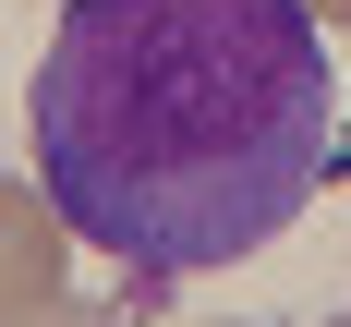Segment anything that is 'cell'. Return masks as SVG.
<instances>
[{"mask_svg": "<svg viewBox=\"0 0 351 327\" xmlns=\"http://www.w3.org/2000/svg\"><path fill=\"white\" fill-rule=\"evenodd\" d=\"M158 291H170V279H145V267H134V279L109 291V303H61L49 327H145V303H158Z\"/></svg>", "mask_w": 351, "mask_h": 327, "instance_id": "obj_3", "label": "cell"}, {"mask_svg": "<svg viewBox=\"0 0 351 327\" xmlns=\"http://www.w3.org/2000/svg\"><path fill=\"white\" fill-rule=\"evenodd\" d=\"M73 303V218L49 182H0V327H49Z\"/></svg>", "mask_w": 351, "mask_h": 327, "instance_id": "obj_2", "label": "cell"}, {"mask_svg": "<svg viewBox=\"0 0 351 327\" xmlns=\"http://www.w3.org/2000/svg\"><path fill=\"white\" fill-rule=\"evenodd\" d=\"M327 327H351V315H327Z\"/></svg>", "mask_w": 351, "mask_h": 327, "instance_id": "obj_6", "label": "cell"}, {"mask_svg": "<svg viewBox=\"0 0 351 327\" xmlns=\"http://www.w3.org/2000/svg\"><path fill=\"white\" fill-rule=\"evenodd\" d=\"M218 327H243V315H218Z\"/></svg>", "mask_w": 351, "mask_h": 327, "instance_id": "obj_5", "label": "cell"}, {"mask_svg": "<svg viewBox=\"0 0 351 327\" xmlns=\"http://www.w3.org/2000/svg\"><path fill=\"white\" fill-rule=\"evenodd\" d=\"M303 12H315V25H351V0H303Z\"/></svg>", "mask_w": 351, "mask_h": 327, "instance_id": "obj_4", "label": "cell"}, {"mask_svg": "<svg viewBox=\"0 0 351 327\" xmlns=\"http://www.w3.org/2000/svg\"><path fill=\"white\" fill-rule=\"evenodd\" d=\"M25 145L73 243L109 267H243L327 182V25L303 0H61L25 85Z\"/></svg>", "mask_w": 351, "mask_h": 327, "instance_id": "obj_1", "label": "cell"}]
</instances>
